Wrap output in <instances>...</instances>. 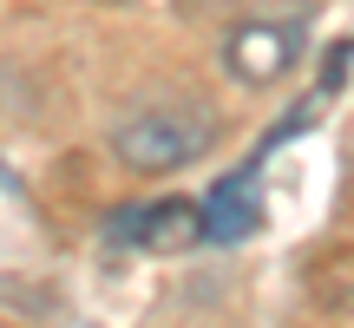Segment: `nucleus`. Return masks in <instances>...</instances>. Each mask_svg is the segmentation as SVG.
<instances>
[{"mask_svg": "<svg viewBox=\"0 0 354 328\" xmlns=\"http://www.w3.org/2000/svg\"><path fill=\"white\" fill-rule=\"evenodd\" d=\"M256 224H263V197H256L250 171L223 177L203 197V243H243V237H256Z\"/></svg>", "mask_w": 354, "mask_h": 328, "instance_id": "nucleus-4", "label": "nucleus"}, {"mask_svg": "<svg viewBox=\"0 0 354 328\" xmlns=\"http://www.w3.org/2000/svg\"><path fill=\"white\" fill-rule=\"evenodd\" d=\"M223 125H216L210 105H151V112H131L112 131V158L138 177H171L184 164L210 158Z\"/></svg>", "mask_w": 354, "mask_h": 328, "instance_id": "nucleus-1", "label": "nucleus"}, {"mask_svg": "<svg viewBox=\"0 0 354 328\" xmlns=\"http://www.w3.org/2000/svg\"><path fill=\"white\" fill-rule=\"evenodd\" d=\"M302 66V20H236L223 33V73L236 86H276Z\"/></svg>", "mask_w": 354, "mask_h": 328, "instance_id": "nucleus-2", "label": "nucleus"}, {"mask_svg": "<svg viewBox=\"0 0 354 328\" xmlns=\"http://www.w3.org/2000/svg\"><path fill=\"white\" fill-rule=\"evenodd\" d=\"M112 243H131V250L151 256H184L203 243V203L197 197H158V203H131V210H112L105 224Z\"/></svg>", "mask_w": 354, "mask_h": 328, "instance_id": "nucleus-3", "label": "nucleus"}]
</instances>
